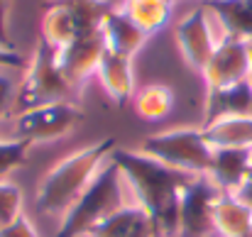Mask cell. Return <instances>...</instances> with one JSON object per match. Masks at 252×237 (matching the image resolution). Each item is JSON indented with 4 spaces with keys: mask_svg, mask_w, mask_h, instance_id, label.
<instances>
[{
    "mask_svg": "<svg viewBox=\"0 0 252 237\" xmlns=\"http://www.w3.org/2000/svg\"><path fill=\"white\" fill-rule=\"evenodd\" d=\"M201 132L213 149L252 147V118H218L201 125Z\"/></svg>",
    "mask_w": 252,
    "mask_h": 237,
    "instance_id": "e0dca14e",
    "label": "cell"
},
{
    "mask_svg": "<svg viewBox=\"0 0 252 237\" xmlns=\"http://www.w3.org/2000/svg\"><path fill=\"white\" fill-rule=\"evenodd\" d=\"M252 169V147H230V149H213L211 161V181L218 186L220 193H235L245 176Z\"/></svg>",
    "mask_w": 252,
    "mask_h": 237,
    "instance_id": "8fae6325",
    "label": "cell"
},
{
    "mask_svg": "<svg viewBox=\"0 0 252 237\" xmlns=\"http://www.w3.org/2000/svg\"><path fill=\"white\" fill-rule=\"evenodd\" d=\"M103 54H105L103 34L100 32H93V34L79 37L71 44L57 49V64H59L62 74L66 76V81L76 90H81L86 79L98 71V64H100Z\"/></svg>",
    "mask_w": 252,
    "mask_h": 237,
    "instance_id": "30bf717a",
    "label": "cell"
},
{
    "mask_svg": "<svg viewBox=\"0 0 252 237\" xmlns=\"http://www.w3.org/2000/svg\"><path fill=\"white\" fill-rule=\"evenodd\" d=\"M233 196H235L238 201H243L248 208H252V169H250V174L245 176V181L240 183V188H238Z\"/></svg>",
    "mask_w": 252,
    "mask_h": 237,
    "instance_id": "4316f807",
    "label": "cell"
},
{
    "mask_svg": "<svg viewBox=\"0 0 252 237\" xmlns=\"http://www.w3.org/2000/svg\"><path fill=\"white\" fill-rule=\"evenodd\" d=\"M171 7H174L171 0H125L120 10L150 37L162 27H167Z\"/></svg>",
    "mask_w": 252,
    "mask_h": 237,
    "instance_id": "ac0fdd59",
    "label": "cell"
},
{
    "mask_svg": "<svg viewBox=\"0 0 252 237\" xmlns=\"http://www.w3.org/2000/svg\"><path fill=\"white\" fill-rule=\"evenodd\" d=\"M142 154L164 161L174 169L189 171V174H208L213 161V147L206 142L201 127H181V130H167L147 137L142 142Z\"/></svg>",
    "mask_w": 252,
    "mask_h": 237,
    "instance_id": "5b68a950",
    "label": "cell"
},
{
    "mask_svg": "<svg viewBox=\"0 0 252 237\" xmlns=\"http://www.w3.org/2000/svg\"><path fill=\"white\" fill-rule=\"evenodd\" d=\"M95 76L100 81L108 98L118 105H125L135 95V76H132V57H123L115 52L103 54Z\"/></svg>",
    "mask_w": 252,
    "mask_h": 237,
    "instance_id": "4fadbf2b",
    "label": "cell"
},
{
    "mask_svg": "<svg viewBox=\"0 0 252 237\" xmlns=\"http://www.w3.org/2000/svg\"><path fill=\"white\" fill-rule=\"evenodd\" d=\"M100 34H103L105 49L115 52V54H123V57H135V52L147 39V34L120 7H113L105 15V20L100 25Z\"/></svg>",
    "mask_w": 252,
    "mask_h": 237,
    "instance_id": "5bb4252c",
    "label": "cell"
},
{
    "mask_svg": "<svg viewBox=\"0 0 252 237\" xmlns=\"http://www.w3.org/2000/svg\"><path fill=\"white\" fill-rule=\"evenodd\" d=\"M17 100V86L7 74H0V125L5 122L7 115H12Z\"/></svg>",
    "mask_w": 252,
    "mask_h": 237,
    "instance_id": "603a6c76",
    "label": "cell"
},
{
    "mask_svg": "<svg viewBox=\"0 0 252 237\" xmlns=\"http://www.w3.org/2000/svg\"><path fill=\"white\" fill-rule=\"evenodd\" d=\"M211 17L223 27V37L250 39L252 37V0H206Z\"/></svg>",
    "mask_w": 252,
    "mask_h": 237,
    "instance_id": "9a60e30c",
    "label": "cell"
},
{
    "mask_svg": "<svg viewBox=\"0 0 252 237\" xmlns=\"http://www.w3.org/2000/svg\"><path fill=\"white\" fill-rule=\"evenodd\" d=\"M123 237H157V233H155V228H152L150 218H145V220H140L132 230H127Z\"/></svg>",
    "mask_w": 252,
    "mask_h": 237,
    "instance_id": "83f0119b",
    "label": "cell"
},
{
    "mask_svg": "<svg viewBox=\"0 0 252 237\" xmlns=\"http://www.w3.org/2000/svg\"><path fill=\"white\" fill-rule=\"evenodd\" d=\"M0 47L2 49H12L10 27H7V0H0Z\"/></svg>",
    "mask_w": 252,
    "mask_h": 237,
    "instance_id": "d4e9b609",
    "label": "cell"
},
{
    "mask_svg": "<svg viewBox=\"0 0 252 237\" xmlns=\"http://www.w3.org/2000/svg\"><path fill=\"white\" fill-rule=\"evenodd\" d=\"M76 93L79 90L66 81L57 64V49L39 37L32 61L27 66V74L17 86V100H15L12 115L30 108L49 105V103H74Z\"/></svg>",
    "mask_w": 252,
    "mask_h": 237,
    "instance_id": "277c9868",
    "label": "cell"
},
{
    "mask_svg": "<svg viewBox=\"0 0 252 237\" xmlns=\"http://www.w3.org/2000/svg\"><path fill=\"white\" fill-rule=\"evenodd\" d=\"M25 61L15 49H2L0 47V69H20Z\"/></svg>",
    "mask_w": 252,
    "mask_h": 237,
    "instance_id": "484cf974",
    "label": "cell"
},
{
    "mask_svg": "<svg viewBox=\"0 0 252 237\" xmlns=\"http://www.w3.org/2000/svg\"><path fill=\"white\" fill-rule=\"evenodd\" d=\"M120 178H123L120 169L108 157V161L98 169L93 181L86 186V191L79 196V201L66 210V218L59 225V230H57L54 237L88 235L100 220H105L108 215H113L120 208H125L123 181Z\"/></svg>",
    "mask_w": 252,
    "mask_h": 237,
    "instance_id": "3957f363",
    "label": "cell"
},
{
    "mask_svg": "<svg viewBox=\"0 0 252 237\" xmlns=\"http://www.w3.org/2000/svg\"><path fill=\"white\" fill-rule=\"evenodd\" d=\"M84 120V113L74 103H49L39 108H30L22 113L10 115V140H22V142H52L71 130Z\"/></svg>",
    "mask_w": 252,
    "mask_h": 237,
    "instance_id": "8992f818",
    "label": "cell"
},
{
    "mask_svg": "<svg viewBox=\"0 0 252 237\" xmlns=\"http://www.w3.org/2000/svg\"><path fill=\"white\" fill-rule=\"evenodd\" d=\"M218 118H252V83L250 79L238 81L225 88L208 90L203 125Z\"/></svg>",
    "mask_w": 252,
    "mask_h": 237,
    "instance_id": "7c38bea8",
    "label": "cell"
},
{
    "mask_svg": "<svg viewBox=\"0 0 252 237\" xmlns=\"http://www.w3.org/2000/svg\"><path fill=\"white\" fill-rule=\"evenodd\" d=\"M250 71L252 59L248 52V42L235 39V37H223L201 74L206 79L208 90H216V88H225L238 81L250 79Z\"/></svg>",
    "mask_w": 252,
    "mask_h": 237,
    "instance_id": "ba28073f",
    "label": "cell"
},
{
    "mask_svg": "<svg viewBox=\"0 0 252 237\" xmlns=\"http://www.w3.org/2000/svg\"><path fill=\"white\" fill-rule=\"evenodd\" d=\"M220 39L213 37L211 27V12L206 7H198L189 12L179 25H176V44L186 59V64L196 71H203L208 59L213 57L216 47Z\"/></svg>",
    "mask_w": 252,
    "mask_h": 237,
    "instance_id": "9c48e42d",
    "label": "cell"
},
{
    "mask_svg": "<svg viewBox=\"0 0 252 237\" xmlns=\"http://www.w3.org/2000/svg\"><path fill=\"white\" fill-rule=\"evenodd\" d=\"M115 147H118L115 140L105 137L100 142H93L84 149L69 154L59 164H54L49 169V174L44 176V181L39 183V188H37V198H34L37 210L44 213V215L66 213L79 201V196L93 181L98 169L108 161L110 152Z\"/></svg>",
    "mask_w": 252,
    "mask_h": 237,
    "instance_id": "7a4b0ae2",
    "label": "cell"
},
{
    "mask_svg": "<svg viewBox=\"0 0 252 237\" xmlns=\"http://www.w3.org/2000/svg\"><path fill=\"white\" fill-rule=\"evenodd\" d=\"M110 161L132 186L140 208L147 213L157 237H179L181 191L193 181L196 174L174 169L159 159L120 147L110 152Z\"/></svg>",
    "mask_w": 252,
    "mask_h": 237,
    "instance_id": "6da1fadb",
    "label": "cell"
},
{
    "mask_svg": "<svg viewBox=\"0 0 252 237\" xmlns=\"http://www.w3.org/2000/svg\"><path fill=\"white\" fill-rule=\"evenodd\" d=\"M17 215H22V193L15 183L0 181V228L12 223Z\"/></svg>",
    "mask_w": 252,
    "mask_h": 237,
    "instance_id": "7402d4cb",
    "label": "cell"
},
{
    "mask_svg": "<svg viewBox=\"0 0 252 237\" xmlns=\"http://www.w3.org/2000/svg\"><path fill=\"white\" fill-rule=\"evenodd\" d=\"M132 103H135V113L142 120L157 122V120H164L171 113V108H174V90L169 88L167 83H147L140 90H135Z\"/></svg>",
    "mask_w": 252,
    "mask_h": 237,
    "instance_id": "d6986e66",
    "label": "cell"
},
{
    "mask_svg": "<svg viewBox=\"0 0 252 237\" xmlns=\"http://www.w3.org/2000/svg\"><path fill=\"white\" fill-rule=\"evenodd\" d=\"M0 237H39V235H37L34 225L25 215H17L12 223L0 228Z\"/></svg>",
    "mask_w": 252,
    "mask_h": 237,
    "instance_id": "cb8c5ba5",
    "label": "cell"
},
{
    "mask_svg": "<svg viewBox=\"0 0 252 237\" xmlns=\"http://www.w3.org/2000/svg\"><path fill=\"white\" fill-rule=\"evenodd\" d=\"M220 198L218 186L208 174L193 176V181L181 191L179 203V237H208L216 233L213 210Z\"/></svg>",
    "mask_w": 252,
    "mask_h": 237,
    "instance_id": "52a82bcc",
    "label": "cell"
},
{
    "mask_svg": "<svg viewBox=\"0 0 252 237\" xmlns=\"http://www.w3.org/2000/svg\"><path fill=\"white\" fill-rule=\"evenodd\" d=\"M248 237H252V233H250V235H248Z\"/></svg>",
    "mask_w": 252,
    "mask_h": 237,
    "instance_id": "f546056e",
    "label": "cell"
},
{
    "mask_svg": "<svg viewBox=\"0 0 252 237\" xmlns=\"http://www.w3.org/2000/svg\"><path fill=\"white\" fill-rule=\"evenodd\" d=\"M52 2L64 7L76 20V25L81 27L84 34L100 32V25H103L105 15L115 7L113 0H52Z\"/></svg>",
    "mask_w": 252,
    "mask_h": 237,
    "instance_id": "ffe728a7",
    "label": "cell"
},
{
    "mask_svg": "<svg viewBox=\"0 0 252 237\" xmlns=\"http://www.w3.org/2000/svg\"><path fill=\"white\" fill-rule=\"evenodd\" d=\"M213 225L220 237H248L252 233V208L233 193H220L213 210Z\"/></svg>",
    "mask_w": 252,
    "mask_h": 237,
    "instance_id": "2e32d148",
    "label": "cell"
},
{
    "mask_svg": "<svg viewBox=\"0 0 252 237\" xmlns=\"http://www.w3.org/2000/svg\"><path fill=\"white\" fill-rule=\"evenodd\" d=\"M30 142H22V140H0V181L10 174V171H15V169H20L27 157H30Z\"/></svg>",
    "mask_w": 252,
    "mask_h": 237,
    "instance_id": "44dd1931",
    "label": "cell"
},
{
    "mask_svg": "<svg viewBox=\"0 0 252 237\" xmlns=\"http://www.w3.org/2000/svg\"><path fill=\"white\" fill-rule=\"evenodd\" d=\"M248 52H250V59H252V37L248 39Z\"/></svg>",
    "mask_w": 252,
    "mask_h": 237,
    "instance_id": "f1b7e54d",
    "label": "cell"
}]
</instances>
